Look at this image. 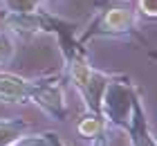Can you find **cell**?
Masks as SVG:
<instances>
[{
    "label": "cell",
    "mask_w": 157,
    "mask_h": 146,
    "mask_svg": "<svg viewBox=\"0 0 157 146\" xmlns=\"http://www.w3.org/2000/svg\"><path fill=\"white\" fill-rule=\"evenodd\" d=\"M92 146H103V137H101V135L94 137V144H92Z\"/></svg>",
    "instance_id": "14"
},
{
    "label": "cell",
    "mask_w": 157,
    "mask_h": 146,
    "mask_svg": "<svg viewBox=\"0 0 157 146\" xmlns=\"http://www.w3.org/2000/svg\"><path fill=\"white\" fill-rule=\"evenodd\" d=\"M45 146H65L56 133H45Z\"/></svg>",
    "instance_id": "13"
},
{
    "label": "cell",
    "mask_w": 157,
    "mask_h": 146,
    "mask_svg": "<svg viewBox=\"0 0 157 146\" xmlns=\"http://www.w3.org/2000/svg\"><path fill=\"white\" fill-rule=\"evenodd\" d=\"M27 124L23 119H0V146H11L13 142L23 135Z\"/></svg>",
    "instance_id": "8"
},
{
    "label": "cell",
    "mask_w": 157,
    "mask_h": 146,
    "mask_svg": "<svg viewBox=\"0 0 157 146\" xmlns=\"http://www.w3.org/2000/svg\"><path fill=\"white\" fill-rule=\"evenodd\" d=\"M7 14H27L40 9V5L45 0H0Z\"/></svg>",
    "instance_id": "10"
},
{
    "label": "cell",
    "mask_w": 157,
    "mask_h": 146,
    "mask_svg": "<svg viewBox=\"0 0 157 146\" xmlns=\"http://www.w3.org/2000/svg\"><path fill=\"white\" fill-rule=\"evenodd\" d=\"M29 101L59 121H63L67 117L65 94H63V85L59 83V79H36V85H34Z\"/></svg>",
    "instance_id": "3"
},
{
    "label": "cell",
    "mask_w": 157,
    "mask_h": 146,
    "mask_svg": "<svg viewBox=\"0 0 157 146\" xmlns=\"http://www.w3.org/2000/svg\"><path fill=\"white\" fill-rule=\"evenodd\" d=\"M36 79H25L13 72H0V104H29Z\"/></svg>",
    "instance_id": "6"
},
{
    "label": "cell",
    "mask_w": 157,
    "mask_h": 146,
    "mask_svg": "<svg viewBox=\"0 0 157 146\" xmlns=\"http://www.w3.org/2000/svg\"><path fill=\"white\" fill-rule=\"evenodd\" d=\"M124 130H128V135H130V142H132V146H155L153 135L148 133L146 112H144V108H141V101H139V97L135 99V104H132V115H130V121H128V126H126Z\"/></svg>",
    "instance_id": "7"
},
{
    "label": "cell",
    "mask_w": 157,
    "mask_h": 146,
    "mask_svg": "<svg viewBox=\"0 0 157 146\" xmlns=\"http://www.w3.org/2000/svg\"><path fill=\"white\" fill-rule=\"evenodd\" d=\"M5 27L7 32H13V34H38V32H54L59 23L54 18L45 16L40 9H36L27 14H7Z\"/></svg>",
    "instance_id": "4"
},
{
    "label": "cell",
    "mask_w": 157,
    "mask_h": 146,
    "mask_svg": "<svg viewBox=\"0 0 157 146\" xmlns=\"http://www.w3.org/2000/svg\"><path fill=\"white\" fill-rule=\"evenodd\" d=\"M70 79H72L74 88L81 92V97L85 99L88 110L94 115H101V97L110 77L94 70L83 56H72L70 58Z\"/></svg>",
    "instance_id": "1"
},
{
    "label": "cell",
    "mask_w": 157,
    "mask_h": 146,
    "mask_svg": "<svg viewBox=\"0 0 157 146\" xmlns=\"http://www.w3.org/2000/svg\"><path fill=\"white\" fill-rule=\"evenodd\" d=\"M137 9L144 18L155 20L157 16V0H137Z\"/></svg>",
    "instance_id": "12"
},
{
    "label": "cell",
    "mask_w": 157,
    "mask_h": 146,
    "mask_svg": "<svg viewBox=\"0 0 157 146\" xmlns=\"http://www.w3.org/2000/svg\"><path fill=\"white\" fill-rule=\"evenodd\" d=\"M139 94L128 81H108L101 97V115L110 124L126 128L132 115V104Z\"/></svg>",
    "instance_id": "2"
},
{
    "label": "cell",
    "mask_w": 157,
    "mask_h": 146,
    "mask_svg": "<svg viewBox=\"0 0 157 146\" xmlns=\"http://www.w3.org/2000/svg\"><path fill=\"white\" fill-rule=\"evenodd\" d=\"M135 29V11L130 7H110L101 14L92 34L99 36H121Z\"/></svg>",
    "instance_id": "5"
},
{
    "label": "cell",
    "mask_w": 157,
    "mask_h": 146,
    "mask_svg": "<svg viewBox=\"0 0 157 146\" xmlns=\"http://www.w3.org/2000/svg\"><path fill=\"white\" fill-rule=\"evenodd\" d=\"M13 49H16V41L11 32H0V65H5L13 56Z\"/></svg>",
    "instance_id": "11"
},
{
    "label": "cell",
    "mask_w": 157,
    "mask_h": 146,
    "mask_svg": "<svg viewBox=\"0 0 157 146\" xmlns=\"http://www.w3.org/2000/svg\"><path fill=\"white\" fill-rule=\"evenodd\" d=\"M103 130H105L103 117L101 115H94V112H90L88 117H83V119L76 124V133L81 137H88V140H94V137L103 135Z\"/></svg>",
    "instance_id": "9"
}]
</instances>
